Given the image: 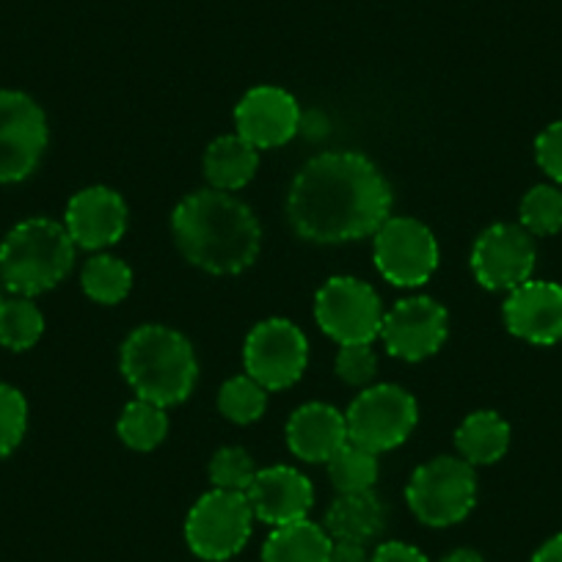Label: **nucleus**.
<instances>
[{"mask_svg":"<svg viewBox=\"0 0 562 562\" xmlns=\"http://www.w3.org/2000/svg\"><path fill=\"white\" fill-rule=\"evenodd\" d=\"M370 562H430L416 546L403 543V540H386L372 551Z\"/></svg>","mask_w":562,"mask_h":562,"instance_id":"nucleus-33","label":"nucleus"},{"mask_svg":"<svg viewBox=\"0 0 562 562\" xmlns=\"http://www.w3.org/2000/svg\"><path fill=\"white\" fill-rule=\"evenodd\" d=\"M246 372L268 392H281L301 381L310 364V342L293 321L270 317L257 323L243 348Z\"/></svg>","mask_w":562,"mask_h":562,"instance_id":"nucleus-10","label":"nucleus"},{"mask_svg":"<svg viewBox=\"0 0 562 562\" xmlns=\"http://www.w3.org/2000/svg\"><path fill=\"white\" fill-rule=\"evenodd\" d=\"M450 334V315L439 301L414 295L383 315L381 337L386 350L403 361H422L439 353Z\"/></svg>","mask_w":562,"mask_h":562,"instance_id":"nucleus-13","label":"nucleus"},{"mask_svg":"<svg viewBox=\"0 0 562 562\" xmlns=\"http://www.w3.org/2000/svg\"><path fill=\"white\" fill-rule=\"evenodd\" d=\"M411 513L428 527H452L472 513L477 502L474 467L463 458L441 456L422 463L405 488Z\"/></svg>","mask_w":562,"mask_h":562,"instance_id":"nucleus-5","label":"nucleus"},{"mask_svg":"<svg viewBox=\"0 0 562 562\" xmlns=\"http://www.w3.org/2000/svg\"><path fill=\"white\" fill-rule=\"evenodd\" d=\"M171 232L182 257L213 276L243 273L262 248V226L251 207L215 188L188 193L171 213Z\"/></svg>","mask_w":562,"mask_h":562,"instance_id":"nucleus-2","label":"nucleus"},{"mask_svg":"<svg viewBox=\"0 0 562 562\" xmlns=\"http://www.w3.org/2000/svg\"><path fill=\"white\" fill-rule=\"evenodd\" d=\"M328 562H370V554H367V546L361 543H342V540H334Z\"/></svg>","mask_w":562,"mask_h":562,"instance_id":"nucleus-34","label":"nucleus"},{"mask_svg":"<svg viewBox=\"0 0 562 562\" xmlns=\"http://www.w3.org/2000/svg\"><path fill=\"white\" fill-rule=\"evenodd\" d=\"M532 562H562V532L546 540L532 554Z\"/></svg>","mask_w":562,"mask_h":562,"instance_id":"nucleus-36","label":"nucleus"},{"mask_svg":"<svg viewBox=\"0 0 562 562\" xmlns=\"http://www.w3.org/2000/svg\"><path fill=\"white\" fill-rule=\"evenodd\" d=\"M0 301H3V281H0Z\"/></svg>","mask_w":562,"mask_h":562,"instance_id":"nucleus-38","label":"nucleus"},{"mask_svg":"<svg viewBox=\"0 0 562 562\" xmlns=\"http://www.w3.org/2000/svg\"><path fill=\"white\" fill-rule=\"evenodd\" d=\"M331 546L334 540L326 527L301 518L284 527H273L262 546V562H328Z\"/></svg>","mask_w":562,"mask_h":562,"instance_id":"nucleus-21","label":"nucleus"},{"mask_svg":"<svg viewBox=\"0 0 562 562\" xmlns=\"http://www.w3.org/2000/svg\"><path fill=\"white\" fill-rule=\"evenodd\" d=\"M416 419H419V408H416L414 394L394 383L367 386L364 392L356 394L345 414L348 441L375 452V456L403 445L411 430L416 428Z\"/></svg>","mask_w":562,"mask_h":562,"instance_id":"nucleus-7","label":"nucleus"},{"mask_svg":"<svg viewBox=\"0 0 562 562\" xmlns=\"http://www.w3.org/2000/svg\"><path fill=\"white\" fill-rule=\"evenodd\" d=\"M383 315L375 290L353 276H334L317 290V326L339 345H372L381 337Z\"/></svg>","mask_w":562,"mask_h":562,"instance_id":"nucleus-8","label":"nucleus"},{"mask_svg":"<svg viewBox=\"0 0 562 562\" xmlns=\"http://www.w3.org/2000/svg\"><path fill=\"white\" fill-rule=\"evenodd\" d=\"M130 224V210L122 193L105 186H91L75 193L67 204L64 226L78 248L100 251L124 237Z\"/></svg>","mask_w":562,"mask_h":562,"instance_id":"nucleus-15","label":"nucleus"},{"mask_svg":"<svg viewBox=\"0 0 562 562\" xmlns=\"http://www.w3.org/2000/svg\"><path fill=\"white\" fill-rule=\"evenodd\" d=\"M259 169V149L240 135H221L204 153V177L215 191L235 193L254 180Z\"/></svg>","mask_w":562,"mask_h":562,"instance_id":"nucleus-20","label":"nucleus"},{"mask_svg":"<svg viewBox=\"0 0 562 562\" xmlns=\"http://www.w3.org/2000/svg\"><path fill=\"white\" fill-rule=\"evenodd\" d=\"M337 375L348 386H370L378 375V359L370 345H339Z\"/></svg>","mask_w":562,"mask_h":562,"instance_id":"nucleus-31","label":"nucleus"},{"mask_svg":"<svg viewBox=\"0 0 562 562\" xmlns=\"http://www.w3.org/2000/svg\"><path fill=\"white\" fill-rule=\"evenodd\" d=\"M116 434L122 439V445L130 447V450L153 452L169 436V414H166L164 405L135 397L133 403L124 405L122 416H119Z\"/></svg>","mask_w":562,"mask_h":562,"instance_id":"nucleus-23","label":"nucleus"},{"mask_svg":"<svg viewBox=\"0 0 562 562\" xmlns=\"http://www.w3.org/2000/svg\"><path fill=\"white\" fill-rule=\"evenodd\" d=\"M78 246L67 226L53 218L20 221L0 243V281L12 295L47 293L58 288L75 265Z\"/></svg>","mask_w":562,"mask_h":562,"instance_id":"nucleus-4","label":"nucleus"},{"mask_svg":"<svg viewBox=\"0 0 562 562\" xmlns=\"http://www.w3.org/2000/svg\"><path fill=\"white\" fill-rule=\"evenodd\" d=\"M268 408V389L259 386L251 375H235L221 386L218 411L235 425H251L262 419Z\"/></svg>","mask_w":562,"mask_h":562,"instance_id":"nucleus-27","label":"nucleus"},{"mask_svg":"<svg viewBox=\"0 0 562 562\" xmlns=\"http://www.w3.org/2000/svg\"><path fill=\"white\" fill-rule=\"evenodd\" d=\"M535 160L546 177L562 186V122L549 124L535 138Z\"/></svg>","mask_w":562,"mask_h":562,"instance_id":"nucleus-32","label":"nucleus"},{"mask_svg":"<svg viewBox=\"0 0 562 562\" xmlns=\"http://www.w3.org/2000/svg\"><path fill=\"white\" fill-rule=\"evenodd\" d=\"M45 334V315L34 299L12 295L0 301V345L14 353L31 350Z\"/></svg>","mask_w":562,"mask_h":562,"instance_id":"nucleus-25","label":"nucleus"},{"mask_svg":"<svg viewBox=\"0 0 562 562\" xmlns=\"http://www.w3.org/2000/svg\"><path fill=\"white\" fill-rule=\"evenodd\" d=\"M50 140L47 116L25 91H0V186L23 182L40 169Z\"/></svg>","mask_w":562,"mask_h":562,"instance_id":"nucleus-9","label":"nucleus"},{"mask_svg":"<svg viewBox=\"0 0 562 562\" xmlns=\"http://www.w3.org/2000/svg\"><path fill=\"white\" fill-rule=\"evenodd\" d=\"M538 248L521 224H494L472 248V273L491 293H513L532 279Z\"/></svg>","mask_w":562,"mask_h":562,"instance_id":"nucleus-12","label":"nucleus"},{"mask_svg":"<svg viewBox=\"0 0 562 562\" xmlns=\"http://www.w3.org/2000/svg\"><path fill=\"white\" fill-rule=\"evenodd\" d=\"M299 133H304L306 138H312V140L323 138V135H328V119L323 116V113H317V111L304 113V116H301Z\"/></svg>","mask_w":562,"mask_h":562,"instance_id":"nucleus-35","label":"nucleus"},{"mask_svg":"<svg viewBox=\"0 0 562 562\" xmlns=\"http://www.w3.org/2000/svg\"><path fill=\"white\" fill-rule=\"evenodd\" d=\"M372 237L375 268L397 288H422L439 268V243L422 221L389 215Z\"/></svg>","mask_w":562,"mask_h":562,"instance_id":"nucleus-11","label":"nucleus"},{"mask_svg":"<svg viewBox=\"0 0 562 562\" xmlns=\"http://www.w3.org/2000/svg\"><path fill=\"white\" fill-rule=\"evenodd\" d=\"M521 226L532 237H551L562 232V191L557 186H535L524 193L518 207Z\"/></svg>","mask_w":562,"mask_h":562,"instance_id":"nucleus-28","label":"nucleus"},{"mask_svg":"<svg viewBox=\"0 0 562 562\" xmlns=\"http://www.w3.org/2000/svg\"><path fill=\"white\" fill-rule=\"evenodd\" d=\"M505 326L513 337L529 345L562 342V288L557 281L529 279L507 293Z\"/></svg>","mask_w":562,"mask_h":562,"instance_id":"nucleus-16","label":"nucleus"},{"mask_svg":"<svg viewBox=\"0 0 562 562\" xmlns=\"http://www.w3.org/2000/svg\"><path fill=\"white\" fill-rule=\"evenodd\" d=\"M456 447L472 467H491L502 461L510 447V425L496 411H474L461 422Z\"/></svg>","mask_w":562,"mask_h":562,"instance_id":"nucleus-22","label":"nucleus"},{"mask_svg":"<svg viewBox=\"0 0 562 562\" xmlns=\"http://www.w3.org/2000/svg\"><path fill=\"white\" fill-rule=\"evenodd\" d=\"M119 367L140 400L164 408L186 403L199 378L193 345L180 331L160 323L138 326L124 339Z\"/></svg>","mask_w":562,"mask_h":562,"instance_id":"nucleus-3","label":"nucleus"},{"mask_svg":"<svg viewBox=\"0 0 562 562\" xmlns=\"http://www.w3.org/2000/svg\"><path fill=\"white\" fill-rule=\"evenodd\" d=\"M288 445L306 463H328V458L348 445V422L328 403H306L288 422Z\"/></svg>","mask_w":562,"mask_h":562,"instance_id":"nucleus-18","label":"nucleus"},{"mask_svg":"<svg viewBox=\"0 0 562 562\" xmlns=\"http://www.w3.org/2000/svg\"><path fill=\"white\" fill-rule=\"evenodd\" d=\"M392 210V188L370 158L359 153H323L295 175L288 218L295 235L317 246L364 240Z\"/></svg>","mask_w":562,"mask_h":562,"instance_id":"nucleus-1","label":"nucleus"},{"mask_svg":"<svg viewBox=\"0 0 562 562\" xmlns=\"http://www.w3.org/2000/svg\"><path fill=\"white\" fill-rule=\"evenodd\" d=\"M301 105L279 86H257L235 108L237 135L254 149H276L293 140L301 130Z\"/></svg>","mask_w":562,"mask_h":562,"instance_id":"nucleus-14","label":"nucleus"},{"mask_svg":"<svg viewBox=\"0 0 562 562\" xmlns=\"http://www.w3.org/2000/svg\"><path fill=\"white\" fill-rule=\"evenodd\" d=\"M29 430V403L12 383L0 381V458L12 456Z\"/></svg>","mask_w":562,"mask_h":562,"instance_id":"nucleus-30","label":"nucleus"},{"mask_svg":"<svg viewBox=\"0 0 562 562\" xmlns=\"http://www.w3.org/2000/svg\"><path fill=\"white\" fill-rule=\"evenodd\" d=\"M441 562H485L483 554L474 549H452L450 554H445V560Z\"/></svg>","mask_w":562,"mask_h":562,"instance_id":"nucleus-37","label":"nucleus"},{"mask_svg":"<svg viewBox=\"0 0 562 562\" xmlns=\"http://www.w3.org/2000/svg\"><path fill=\"white\" fill-rule=\"evenodd\" d=\"M246 496L254 518L270 524V527L301 521L310 516L312 505H315V488H312L310 477H304L293 467L259 469Z\"/></svg>","mask_w":562,"mask_h":562,"instance_id":"nucleus-17","label":"nucleus"},{"mask_svg":"<svg viewBox=\"0 0 562 562\" xmlns=\"http://www.w3.org/2000/svg\"><path fill=\"white\" fill-rule=\"evenodd\" d=\"M328 477H331L334 488L339 494H356V491H370L375 488L378 474H381V467H378L375 452L364 450V447L348 445L339 447L331 458H328Z\"/></svg>","mask_w":562,"mask_h":562,"instance_id":"nucleus-26","label":"nucleus"},{"mask_svg":"<svg viewBox=\"0 0 562 562\" xmlns=\"http://www.w3.org/2000/svg\"><path fill=\"white\" fill-rule=\"evenodd\" d=\"M259 469L254 467V458L243 447H224L210 461V483L221 491H240L246 494L251 488Z\"/></svg>","mask_w":562,"mask_h":562,"instance_id":"nucleus-29","label":"nucleus"},{"mask_svg":"<svg viewBox=\"0 0 562 562\" xmlns=\"http://www.w3.org/2000/svg\"><path fill=\"white\" fill-rule=\"evenodd\" d=\"M323 527L331 540L367 546L386 529V505L372 488L339 494L328 507Z\"/></svg>","mask_w":562,"mask_h":562,"instance_id":"nucleus-19","label":"nucleus"},{"mask_svg":"<svg viewBox=\"0 0 562 562\" xmlns=\"http://www.w3.org/2000/svg\"><path fill=\"white\" fill-rule=\"evenodd\" d=\"M254 510L240 491L213 488L191 507L186 521L188 549L207 562H224L246 549L254 529Z\"/></svg>","mask_w":562,"mask_h":562,"instance_id":"nucleus-6","label":"nucleus"},{"mask_svg":"<svg viewBox=\"0 0 562 562\" xmlns=\"http://www.w3.org/2000/svg\"><path fill=\"white\" fill-rule=\"evenodd\" d=\"M80 288L94 304L113 306L127 299L130 288H133V270L119 257L97 254L80 270Z\"/></svg>","mask_w":562,"mask_h":562,"instance_id":"nucleus-24","label":"nucleus"}]
</instances>
